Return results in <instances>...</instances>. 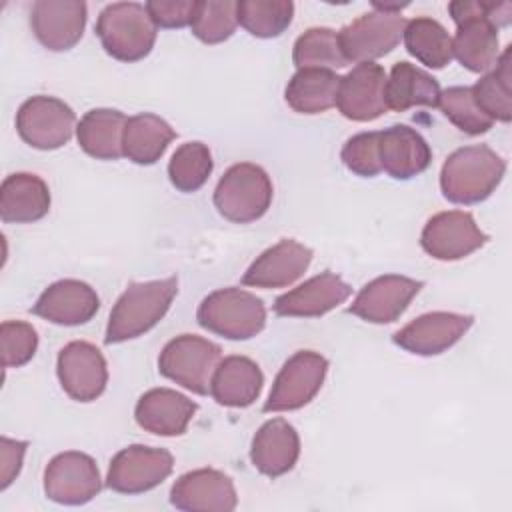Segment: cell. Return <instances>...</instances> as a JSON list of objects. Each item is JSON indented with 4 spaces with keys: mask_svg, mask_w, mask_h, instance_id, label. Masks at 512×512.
Wrapping results in <instances>:
<instances>
[{
    "mask_svg": "<svg viewBox=\"0 0 512 512\" xmlns=\"http://www.w3.org/2000/svg\"><path fill=\"white\" fill-rule=\"evenodd\" d=\"M386 72L380 64H356L340 80L336 106L340 114L354 122H370L388 110Z\"/></svg>",
    "mask_w": 512,
    "mask_h": 512,
    "instance_id": "2e32d148",
    "label": "cell"
},
{
    "mask_svg": "<svg viewBox=\"0 0 512 512\" xmlns=\"http://www.w3.org/2000/svg\"><path fill=\"white\" fill-rule=\"evenodd\" d=\"M272 202V182L264 168L252 162L230 166L214 190L216 210L230 222L248 224L266 214Z\"/></svg>",
    "mask_w": 512,
    "mask_h": 512,
    "instance_id": "8992f818",
    "label": "cell"
},
{
    "mask_svg": "<svg viewBox=\"0 0 512 512\" xmlns=\"http://www.w3.org/2000/svg\"><path fill=\"white\" fill-rule=\"evenodd\" d=\"M470 314L428 312L400 328L392 342L402 350L418 356H436L452 348L472 326Z\"/></svg>",
    "mask_w": 512,
    "mask_h": 512,
    "instance_id": "9a60e30c",
    "label": "cell"
},
{
    "mask_svg": "<svg viewBox=\"0 0 512 512\" xmlns=\"http://www.w3.org/2000/svg\"><path fill=\"white\" fill-rule=\"evenodd\" d=\"M438 108L456 128L470 136L484 134L494 124V120L488 118L474 102L470 86H450L440 92Z\"/></svg>",
    "mask_w": 512,
    "mask_h": 512,
    "instance_id": "74e56055",
    "label": "cell"
},
{
    "mask_svg": "<svg viewBox=\"0 0 512 512\" xmlns=\"http://www.w3.org/2000/svg\"><path fill=\"white\" fill-rule=\"evenodd\" d=\"M328 360L314 350H300L280 368L264 412H290L306 406L322 388Z\"/></svg>",
    "mask_w": 512,
    "mask_h": 512,
    "instance_id": "9c48e42d",
    "label": "cell"
},
{
    "mask_svg": "<svg viewBox=\"0 0 512 512\" xmlns=\"http://www.w3.org/2000/svg\"><path fill=\"white\" fill-rule=\"evenodd\" d=\"M198 324L228 340H248L266 324L264 302L242 288H220L208 294L196 312Z\"/></svg>",
    "mask_w": 512,
    "mask_h": 512,
    "instance_id": "5b68a950",
    "label": "cell"
},
{
    "mask_svg": "<svg viewBox=\"0 0 512 512\" xmlns=\"http://www.w3.org/2000/svg\"><path fill=\"white\" fill-rule=\"evenodd\" d=\"M56 372L62 390L78 402L96 400L108 384V368L102 352L84 340H74L58 352Z\"/></svg>",
    "mask_w": 512,
    "mask_h": 512,
    "instance_id": "5bb4252c",
    "label": "cell"
},
{
    "mask_svg": "<svg viewBox=\"0 0 512 512\" xmlns=\"http://www.w3.org/2000/svg\"><path fill=\"white\" fill-rule=\"evenodd\" d=\"M292 60L298 70L306 68H342L350 64L342 52L340 36L332 28H310L298 36L292 50Z\"/></svg>",
    "mask_w": 512,
    "mask_h": 512,
    "instance_id": "836d02e7",
    "label": "cell"
},
{
    "mask_svg": "<svg viewBox=\"0 0 512 512\" xmlns=\"http://www.w3.org/2000/svg\"><path fill=\"white\" fill-rule=\"evenodd\" d=\"M212 172V154L202 142H186L170 158L168 178L180 192H196Z\"/></svg>",
    "mask_w": 512,
    "mask_h": 512,
    "instance_id": "d590c367",
    "label": "cell"
},
{
    "mask_svg": "<svg viewBox=\"0 0 512 512\" xmlns=\"http://www.w3.org/2000/svg\"><path fill=\"white\" fill-rule=\"evenodd\" d=\"M456 22L452 54L470 72H488L498 60V26L510 22V2L458 0L448 4Z\"/></svg>",
    "mask_w": 512,
    "mask_h": 512,
    "instance_id": "6da1fadb",
    "label": "cell"
},
{
    "mask_svg": "<svg viewBox=\"0 0 512 512\" xmlns=\"http://www.w3.org/2000/svg\"><path fill=\"white\" fill-rule=\"evenodd\" d=\"M488 242V236L476 226L472 214L448 210L434 214L422 228L420 246L436 260H460Z\"/></svg>",
    "mask_w": 512,
    "mask_h": 512,
    "instance_id": "4fadbf2b",
    "label": "cell"
},
{
    "mask_svg": "<svg viewBox=\"0 0 512 512\" xmlns=\"http://www.w3.org/2000/svg\"><path fill=\"white\" fill-rule=\"evenodd\" d=\"M220 356L218 344L196 334H180L160 352L158 370L194 394H208Z\"/></svg>",
    "mask_w": 512,
    "mask_h": 512,
    "instance_id": "52a82bcc",
    "label": "cell"
},
{
    "mask_svg": "<svg viewBox=\"0 0 512 512\" xmlns=\"http://www.w3.org/2000/svg\"><path fill=\"white\" fill-rule=\"evenodd\" d=\"M170 502L184 512H232L238 496L230 476L214 468H200L174 482Z\"/></svg>",
    "mask_w": 512,
    "mask_h": 512,
    "instance_id": "e0dca14e",
    "label": "cell"
},
{
    "mask_svg": "<svg viewBox=\"0 0 512 512\" xmlns=\"http://www.w3.org/2000/svg\"><path fill=\"white\" fill-rule=\"evenodd\" d=\"M128 118L120 110L94 108L76 126L80 148L96 160H118L124 156L122 140Z\"/></svg>",
    "mask_w": 512,
    "mask_h": 512,
    "instance_id": "83f0119b",
    "label": "cell"
},
{
    "mask_svg": "<svg viewBox=\"0 0 512 512\" xmlns=\"http://www.w3.org/2000/svg\"><path fill=\"white\" fill-rule=\"evenodd\" d=\"M298 456V432L284 418H272L264 422L252 438L250 460L254 468L268 478H278L292 470Z\"/></svg>",
    "mask_w": 512,
    "mask_h": 512,
    "instance_id": "cb8c5ba5",
    "label": "cell"
},
{
    "mask_svg": "<svg viewBox=\"0 0 512 512\" xmlns=\"http://www.w3.org/2000/svg\"><path fill=\"white\" fill-rule=\"evenodd\" d=\"M2 364L6 368H18L32 360L38 348V334L28 322L4 320L0 326Z\"/></svg>",
    "mask_w": 512,
    "mask_h": 512,
    "instance_id": "f35d334b",
    "label": "cell"
},
{
    "mask_svg": "<svg viewBox=\"0 0 512 512\" xmlns=\"http://www.w3.org/2000/svg\"><path fill=\"white\" fill-rule=\"evenodd\" d=\"M408 20L396 10L374 8L346 24L338 36L348 62H372L390 54L402 40Z\"/></svg>",
    "mask_w": 512,
    "mask_h": 512,
    "instance_id": "ba28073f",
    "label": "cell"
},
{
    "mask_svg": "<svg viewBox=\"0 0 512 512\" xmlns=\"http://www.w3.org/2000/svg\"><path fill=\"white\" fill-rule=\"evenodd\" d=\"M172 468L174 458L168 450L132 444L112 458L106 486L120 494H142L162 484Z\"/></svg>",
    "mask_w": 512,
    "mask_h": 512,
    "instance_id": "8fae6325",
    "label": "cell"
},
{
    "mask_svg": "<svg viewBox=\"0 0 512 512\" xmlns=\"http://www.w3.org/2000/svg\"><path fill=\"white\" fill-rule=\"evenodd\" d=\"M472 96L478 108L492 120L510 122L512 118V74H510V46L498 56L496 68L484 74L474 86Z\"/></svg>",
    "mask_w": 512,
    "mask_h": 512,
    "instance_id": "d6a6232c",
    "label": "cell"
},
{
    "mask_svg": "<svg viewBox=\"0 0 512 512\" xmlns=\"http://www.w3.org/2000/svg\"><path fill=\"white\" fill-rule=\"evenodd\" d=\"M420 288V280L400 274H384L368 282L358 292L348 312L372 324H388L404 314Z\"/></svg>",
    "mask_w": 512,
    "mask_h": 512,
    "instance_id": "ac0fdd59",
    "label": "cell"
},
{
    "mask_svg": "<svg viewBox=\"0 0 512 512\" xmlns=\"http://www.w3.org/2000/svg\"><path fill=\"white\" fill-rule=\"evenodd\" d=\"M238 22L258 38H276L292 22L294 4L290 0H240Z\"/></svg>",
    "mask_w": 512,
    "mask_h": 512,
    "instance_id": "e575fe53",
    "label": "cell"
},
{
    "mask_svg": "<svg viewBox=\"0 0 512 512\" xmlns=\"http://www.w3.org/2000/svg\"><path fill=\"white\" fill-rule=\"evenodd\" d=\"M50 210L46 182L30 172H16L4 178L0 188V218L6 224H28L44 218Z\"/></svg>",
    "mask_w": 512,
    "mask_h": 512,
    "instance_id": "484cf974",
    "label": "cell"
},
{
    "mask_svg": "<svg viewBox=\"0 0 512 512\" xmlns=\"http://www.w3.org/2000/svg\"><path fill=\"white\" fill-rule=\"evenodd\" d=\"M264 376L258 364L246 356H228L220 360L210 382L212 398L230 408L250 406L262 390Z\"/></svg>",
    "mask_w": 512,
    "mask_h": 512,
    "instance_id": "4316f807",
    "label": "cell"
},
{
    "mask_svg": "<svg viewBox=\"0 0 512 512\" xmlns=\"http://www.w3.org/2000/svg\"><path fill=\"white\" fill-rule=\"evenodd\" d=\"M196 402L170 388H152L144 392L134 408L140 428L158 436H180L196 414Z\"/></svg>",
    "mask_w": 512,
    "mask_h": 512,
    "instance_id": "603a6c76",
    "label": "cell"
},
{
    "mask_svg": "<svg viewBox=\"0 0 512 512\" xmlns=\"http://www.w3.org/2000/svg\"><path fill=\"white\" fill-rule=\"evenodd\" d=\"M506 162L488 146H464L454 150L442 170L440 188L454 204H478L486 200L502 182Z\"/></svg>",
    "mask_w": 512,
    "mask_h": 512,
    "instance_id": "3957f363",
    "label": "cell"
},
{
    "mask_svg": "<svg viewBox=\"0 0 512 512\" xmlns=\"http://www.w3.org/2000/svg\"><path fill=\"white\" fill-rule=\"evenodd\" d=\"M102 48L120 62H136L150 54L156 42V24L144 4H108L96 22Z\"/></svg>",
    "mask_w": 512,
    "mask_h": 512,
    "instance_id": "277c9868",
    "label": "cell"
},
{
    "mask_svg": "<svg viewBox=\"0 0 512 512\" xmlns=\"http://www.w3.org/2000/svg\"><path fill=\"white\" fill-rule=\"evenodd\" d=\"M102 488L92 456L76 450L56 454L44 470V494L58 504H86Z\"/></svg>",
    "mask_w": 512,
    "mask_h": 512,
    "instance_id": "7c38bea8",
    "label": "cell"
},
{
    "mask_svg": "<svg viewBox=\"0 0 512 512\" xmlns=\"http://www.w3.org/2000/svg\"><path fill=\"white\" fill-rule=\"evenodd\" d=\"M404 44L406 50L424 66L440 70L450 64L452 54V38L446 28L428 16L414 18L404 28Z\"/></svg>",
    "mask_w": 512,
    "mask_h": 512,
    "instance_id": "1f68e13d",
    "label": "cell"
},
{
    "mask_svg": "<svg viewBox=\"0 0 512 512\" xmlns=\"http://www.w3.org/2000/svg\"><path fill=\"white\" fill-rule=\"evenodd\" d=\"M238 2L234 0H196L192 34L204 44H218L232 36L238 24Z\"/></svg>",
    "mask_w": 512,
    "mask_h": 512,
    "instance_id": "8d00e7d4",
    "label": "cell"
},
{
    "mask_svg": "<svg viewBox=\"0 0 512 512\" xmlns=\"http://www.w3.org/2000/svg\"><path fill=\"white\" fill-rule=\"evenodd\" d=\"M30 26L44 48L70 50L82 38L86 4L82 0H38L30 10Z\"/></svg>",
    "mask_w": 512,
    "mask_h": 512,
    "instance_id": "d6986e66",
    "label": "cell"
},
{
    "mask_svg": "<svg viewBox=\"0 0 512 512\" xmlns=\"http://www.w3.org/2000/svg\"><path fill=\"white\" fill-rule=\"evenodd\" d=\"M432 160L428 142L410 126L394 124L380 132L382 170L396 180H410L422 174Z\"/></svg>",
    "mask_w": 512,
    "mask_h": 512,
    "instance_id": "d4e9b609",
    "label": "cell"
},
{
    "mask_svg": "<svg viewBox=\"0 0 512 512\" xmlns=\"http://www.w3.org/2000/svg\"><path fill=\"white\" fill-rule=\"evenodd\" d=\"M100 308L96 290L80 280L66 278L50 284L36 304L32 314L60 326H80L94 318Z\"/></svg>",
    "mask_w": 512,
    "mask_h": 512,
    "instance_id": "ffe728a7",
    "label": "cell"
},
{
    "mask_svg": "<svg viewBox=\"0 0 512 512\" xmlns=\"http://www.w3.org/2000/svg\"><path fill=\"white\" fill-rule=\"evenodd\" d=\"M26 448H28L26 440H10L6 436L0 438V488L2 490H6L12 484V480L18 476Z\"/></svg>",
    "mask_w": 512,
    "mask_h": 512,
    "instance_id": "b9f144b4",
    "label": "cell"
},
{
    "mask_svg": "<svg viewBox=\"0 0 512 512\" xmlns=\"http://www.w3.org/2000/svg\"><path fill=\"white\" fill-rule=\"evenodd\" d=\"M176 138L172 126L156 114H136L128 118L124 128V156L134 164H154L162 158L168 144Z\"/></svg>",
    "mask_w": 512,
    "mask_h": 512,
    "instance_id": "f546056e",
    "label": "cell"
},
{
    "mask_svg": "<svg viewBox=\"0 0 512 512\" xmlns=\"http://www.w3.org/2000/svg\"><path fill=\"white\" fill-rule=\"evenodd\" d=\"M342 76L332 70L306 68L298 70L286 86V102L294 112L320 114L336 106Z\"/></svg>",
    "mask_w": 512,
    "mask_h": 512,
    "instance_id": "f1b7e54d",
    "label": "cell"
},
{
    "mask_svg": "<svg viewBox=\"0 0 512 512\" xmlns=\"http://www.w3.org/2000/svg\"><path fill=\"white\" fill-rule=\"evenodd\" d=\"M440 100V86L428 72L416 68L410 62H398L390 70L386 80L388 108L404 112L412 106L436 108Z\"/></svg>",
    "mask_w": 512,
    "mask_h": 512,
    "instance_id": "4dcf8cb0",
    "label": "cell"
},
{
    "mask_svg": "<svg viewBox=\"0 0 512 512\" xmlns=\"http://www.w3.org/2000/svg\"><path fill=\"white\" fill-rule=\"evenodd\" d=\"M74 110L54 96H32L16 112V130L20 138L38 150H56L64 146L74 132Z\"/></svg>",
    "mask_w": 512,
    "mask_h": 512,
    "instance_id": "30bf717a",
    "label": "cell"
},
{
    "mask_svg": "<svg viewBox=\"0 0 512 512\" xmlns=\"http://www.w3.org/2000/svg\"><path fill=\"white\" fill-rule=\"evenodd\" d=\"M342 162L344 166L362 176L372 178L382 170L380 164V132H360L346 140L342 146Z\"/></svg>",
    "mask_w": 512,
    "mask_h": 512,
    "instance_id": "ab89813d",
    "label": "cell"
},
{
    "mask_svg": "<svg viewBox=\"0 0 512 512\" xmlns=\"http://www.w3.org/2000/svg\"><path fill=\"white\" fill-rule=\"evenodd\" d=\"M312 250L292 238H284L264 250L244 272L242 284L254 288H284L296 282L310 266Z\"/></svg>",
    "mask_w": 512,
    "mask_h": 512,
    "instance_id": "44dd1931",
    "label": "cell"
},
{
    "mask_svg": "<svg viewBox=\"0 0 512 512\" xmlns=\"http://www.w3.org/2000/svg\"><path fill=\"white\" fill-rule=\"evenodd\" d=\"M350 294L352 288L338 274L322 272L294 290L278 296L272 308L278 316L316 318L346 302Z\"/></svg>",
    "mask_w": 512,
    "mask_h": 512,
    "instance_id": "7402d4cb",
    "label": "cell"
},
{
    "mask_svg": "<svg viewBox=\"0 0 512 512\" xmlns=\"http://www.w3.org/2000/svg\"><path fill=\"white\" fill-rule=\"evenodd\" d=\"M176 292V276L150 282H132L110 312L104 338L106 344L126 342L154 328L166 316Z\"/></svg>",
    "mask_w": 512,
    "mask_h": 512,
    "instance_id": "7a4b0ae2",
    "label": "cell"
},
{
    "mask_svg": "<svg viewBox=\"0 0 512 512\" xmlns=\"http://www.w3.org/2000/svg\"><path fill=\"white\" fill-rule=\"evenodd\" d=\"M144 6L156 26L184 28L192 22L196 0H150Z\"/></svg>",
    "mask_w": 512,
    "mask_h": 512,
    "instance_id": "60d3db41",
    "label": "cell"
}]
</instances>
